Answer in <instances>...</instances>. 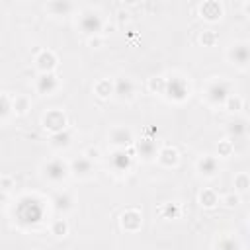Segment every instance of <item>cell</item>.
Segmentation results:
<instances>
[{"mask_svg":"<svg viewBox=\"0 0 250 250\" xmlns=\"http://www.w3.org/2000/svg\"><path fill=\"white\" fill-rule=\"evenodd\" d=\"M78 27L80 31H84L86 35H98L102 29H104V18L100 16L98 10L94 8H84L80 14H78Z\"/></svg>","mask_w":250,"mask_h":250,"instance_id":"cell-1","label":"cell"},{"mask_svg":"<svg viewBox=\"0 0 250 250\" xmlns=\"http://www.w3.org/2000/svg\"><path fill=\"white\" fill-rule=\"evenodd\" d=\"M230 96V86L223 78H215L205 88V102L209 105H223L225 100Z\"/></svg>","mask_w":250,"mask_h":250,"instance_id":"cell-2","label":"cell"},{"mask_svg":"<svg viewBox=\"0 0 250 250\" xmlns=\"http://www.w3.org/2000/svg\"><path fill=\"white\" fill-rule=\"evenodd\" d=\"M227 61L234 66H238L240 70L248 68V61H250V47L246 41H236L227 49Z\"/></svg>","mask_w":250,"mask_h":250,"instance_id":"cell-3","label":"cell"},{"mask_svg":"<svg viewBox=\"0 0 250 250\" xmlns=\"http://www.w3.org/2000/svg\"><path fill=\"white\" fill-rule=\"evenodd\" d=\"M70 174L68 170V162H64L62 158H51L43 164V178L53 182V184H59L62 182L66 176Z\"/></svg>","mask_w":250,"mask_h":250,"instance_id":"cell-4","label":"cell"},{"mask_svg":"<svg viewBox=\"0 0 250 250\" xmlns=\"http://www.w3.org/2000/svg\"><path fill=\"white\" fill-rule=\"evenodd\" d=\"M164 96H168V100H174V102H184L189 96V84H188V80L182 78V76L166 78Z\"/></svg>","mask_w":250,"mask_h":250,"instance_id":"cell-5","label":"cell"},{"mask_svg":"<svg viewBox=\"0 0 250 250\" xmlns=\"http://www.w3.org/2000/svg\"><path fill=\"white\" fill-rule=\"evenodd\" d=\"M41 125H43L45 131H49L51 135H55V133H61V131L66 129L68 119H66V113L62 109H49L41 117Z\"/></svg>","mask_w":250,"mask_h":250,"instance_id":"cell-6","label":"cell"},{"mask_svg":"<svg viewBox=\"0 0 250 250\" xmlns=\"http://www.w3.org/2000/svg\"><path fill=\"white\" fill-rule=\"evenodd\" d=\"M109 143L119 148V150H125L127 146H131L135 143V135L129 127H113L109 131Z\"/></svg>","mask_w":250,"mask_h":250,"instance_id":"cell-7","label":"cell"},{"mask_svg":"<svg viewBox=\"0 0 250 250\" xmlns=\"http://www.w3.org/2000/svg\"><path fill=\"white\" fill-rule=\"evenodd\" d=\"M33 86H35V92L37 94L49 96V94H53L59 88V78H57L55 72H39V76L35 78Z\"/></svg>","mask_w":250,"mask_h":250,"instance_id":"cell-8","label":"cell"},{"mask_svg":"<svg viewBox=\"0 0 250 250\" xmlns=\"http://www.w3.org/2000/svg\"><path fill=\"white\" fill-rule=\"evenodd\" d=\"M68 170H70V174L74 178L86 180V178H90L94 174V164L86 156H78V158H74V160L68 162Z\"/></svg>","mask_w":250,"mask_h":250,"instance_id":"cell-9","label":"cell"},{"mask_svg":"<svg viewBox=\"0 0 250 250\" xmlns=\"http://www.w3.org/2000/svg\"><path fill=\"white\" fill-rule=\"evenodd\" d=\"M199 16L207 21H219L225 16V8L217 0H205L199 4Z\"/></svg>","mask_w":250,"mask_h":250,"instance_id":"cell-10","label":"cell"},{"mask_svg":"<svg viewBox=\"0 0 250 250\" xmlns=\"http://www.w3.org/2000/svg\"><path fill=\"white\" fill-rule=\"evenodd\" d=\"M195 168H197V172H199L201 176H205V178H215V176L219 174V170H221L219 160H217V156H213V154H203V156H199L197 162H195Z\"/></svg>","mask_w":250,"mask_h":250,"instance_id":"cell-11","label":"cell"},{"mask_svg":"<svg viewBox=\"0 0 250 250\" xmlns=\"http://www.w3.org/2000/svg\"><path fill=\"white\" fill-rule=\"evenodd\" d=\"M119 223H121V229H123V230H127V232H137V230L143 227V215H141L139 209H127V211L121 215Z\"/></svg>","mask_w":250,"mask_h":250,"instance_id":"cell-12","label":"cell"},{"mask_svg":"<svg viewBox=\"0 0 250 250\" xmlns=\"http://www.w3.org/2000/svg\"><path fill=\"white\" fill-rule=\"evenodd\" d=\"M55 66H57V55L53 51L43 49V51L37 53V57H35V68L39 72H53Z\"/></svg>","mask_w":250,"mask_h":250,"instance_id":"cell-13","label":"cell"},{"mask_svg":"<svg viewBox=\"0 0 250 250\" xmlns=\"http://www.w3.org/2000/svg\"><path fill=\"white\" fill-rule=\"evenodd\" d=\"M113 94H117L119 100H131L135 94V82L129 76H119L113 82Z\"/></svg>","mask_w":250,"mask_h":250,"instance_id":"cell-14","label":"cell"},{"mask_svg":"<svg viewBox=\"0 0 250 250\" xmlns=\"http://www.w3.org/2000/svg\"><path fill=\"white\" fill-rule=\"evenodd\" d=\"M156 160L162 168H176L180 162V152L174 146H162L156 152Z\"/></svg>","mask_w":250,"mask_h":250,"instance_id":"cell-15","label":"cell"},{"mask_svg":"<svg viewBox=\"0 0 250 250\" xmlns=\"http://www.w3.org/2000/svg\"><path fill=\"white\" fill-rule=\"evenodd\" d=\"M74 8V2L68 0H51L45 4V12H49L51 16H68Z\"/></svg>","mask_w":250,"mask_h":250,"instance_id":"cell-16","label":"cell"},{"mask_svg":"<svg viewBox=\"0 0 250 250\" xmlns=\"http://www.w3.org/2000/svg\"><path fill=\"white\" fill-rule=\"evenodd\" d=\"M135 146H137V152L145 158V160H150V158H154L156 156V143L152 141V139H141V141H135L133 143Z\"/></svg>","mask_w":250,"mask_h":250,"instance_id":"cell-17","label":"cell"},{"mask_svg":"<svg viewBox=\"0 0 250 250\" xmlns=\"http://www.w3.org/2000/svg\"><path fill=\"white\" fill-rule=\"evenodd\" d=\"M111 166L115 172H127L131 166V156L127 154V150L115 148V152L111 154Z\"/></svg>","mask_w":250,"mask_h":250,"instance_id":"cell-18","label":"cell"},{"mask_svg":"<svg viewBox=\"0 0 250 250\" xmlns=\"http://www.w3.org/2000/svg\"><path fill=\"white\" fill-rule=\"evenodd\" d=\"M10 104H12V111H14L16 115H25V113L31 109V100H29V96H25V94H16V98H14Z\"/></svg>","mask_w":250,"mask_h":250,"instance_id":"cell-19","label":"cell"},{"mask_svg":"<svg viewBox=\"0 0 250 250\" xmlns=\"http://www.w3.org/2000/svg\"><path fill=\"white\" fill-rule=\"evenodd\" d=\"M94 94H96L98 98H102V100L109 98V96L113 94V80H109V78H100V80H96V84H94Z\"/></svg>","mask_w":250,"mask_h":250,"instance_id":"cell-20","label":"cell"},{"mask_svg":"<svg viewBox=\"0 0 250 250\" xmlns=\"http://www.w3.org/2000/svg\"><path fill=\"white\" fill-rule=\"evenodd\" d=\"M199 205L205 207V209L217 207V205H219V195H217V191H215V189H209V188L201 189V191H199Z\"/></svg>","mask_w":250,"mask_h":250,"instance_id":"cell-21","label":"cell"},{"mask_svg":"<svg viewBox=\"0 0 250 250\" xmlns=\"http://www.w3.org/2000/svg\"><path fill=\"white\" fill-rule=\"evenodd\" d=\"M248 131V125H246V119H234L232 123H229V133H230V141L234 139H242Z\"/></svg>","mask_w":250,"mask_h":250,"instance_id":"cell-22","label":"cell"},{"mask_svg":"<svg viewBox=\"0 0 250 250\" xmlns=\"http://www.w3.org/2000/svg\"><path fill=\"white\" fill-rule=\"evenodd\" d=\"M53 203H55V209L57 211H62V213H66L68 209H72V197H70V193H66V191H62V193H57L55 197H53Z\"/></svg>","mask_w":250,"mask_h":250,"instance_id":"cell-23","label":"cell"},{"mask_svg":"<svg viewBox=\"0 0 250 250\" xmlns=\"http://www.w3.org/2000/svg\"><path fill=\"white\" fill-rule=\"evenodd\" d=\"M225 109L229 111V113H238L242 107H244V100L238 96V94H230L227 100H225Z\"/></svg>","mask_w":250,"mask_h":250,"instance_id":"cell-24","label":"cell"},{"mask_svg":"<svg viewBox=\"0 0 250 250\" xmlns=\"http://www.w3.org/2000/svg\"><path fill=\"white\" fill-rule=\"evenodd\" d=\"M49 230H51L53 236H57V238H64V236L68 234V223H66V219H55V221L51 223Z\"/></svg>","mask_w":250,"mask_h":250,"instance_id":"cell-25","label":"cell"},{"mask_svg":"<svg viewBox=\"0 0 250 250\" xmlns=\"http://www.w3.org/2000/svg\"><path fill=\"white\" fill-rule=\"evenodd\" d=\"M70 141H72V137H70V133L64 129V131H61V133L51 135V141H49V143H51L55 148H64V146L70 145Z\"/></svg>","mask_w":250,"mask_h":250,"instance_id":"cell-26","label":"cell"},{"mask_svg":"<svg viewBox=\"0 0 250 250\" xmlns=\"http://www.w3.org/2000/svg\"><path fill=\"white\" fill-rule=\"evenodd\" d=\"M148 90H150L152 94H160V96H164V90H166V78H164L162 74H158V76H150V78H148Z\"/></svg>","mask_w":250,"mask_h":250,"instance_id":"cell-27","label":"cell"},{"mask_svg":"<svg viewBox=\"0 0 250 250\" xmlns=\"http://www.w3.org/2000/svg\"><path fill=\"white\" fill-rule=\"evenodd\" d=\"M234 189L236 193H246L250 189V176L246 172H238L234 176Z\"/></svg>","mask_w":250,"mask_h":250,"instance_id":"cell-28","label":"cell"},{"mask_svg":"<svg viewBox=\"0 0 250 250\" xmlns=\"http://www.w3.org/2000/svg\"><path fill=\"white\" fill-rule=\"evenodd\" d=\"M217 41H219V35H217L213 29H203V31L199 33V43H201L203 47H215Z\"/></svg>","mask_w":250,"mask_h":250,"instance_id":"cell-29","label":"cell"},{"mask_svg":"<svg viewBox=\"0 0 250 250\" xmlns=\"http://www.w3.org/2000/svg\"><path fill=\"white\" fill-rule=\"evenodd\" d=\"M217 152H219L221 158H229V156H232V154H234V141H230V139L219 141V145H217Z\"/></svg>","mask_w":250,"mask_h":250,"instance_id":"cell-30","label":"cell"},{"mask_svg":"<svg viewBox=\"0 0 250 250\" xmlns=\"http://www.w3.org/2000/svg\"><path fill=\"white\" fill-rule=\"evenodd\" d=\"M180 213H182V209L178 203H164L160 207V215L164 219H176V217H180Z\"/></svg>","mask_w":250,"mask_h":250,"instance_id":"cell-31","label":"cell"},{"mask_svg":"<svg viewBox=\"0 0 250 250\" xmlns=\"http://www.w3.org/2000/svg\"><path fill=\"white\" fill-rule=\"evenodd\" d=\"M240 248H242L240 242L234 240L232 236H223V238H219V242H217V250H240Z\"/></svg>","mask_w":250,"mask_h":250,"instance_id":"cell-32","label":"cell"},{"mask_svg":"<svg viewBox=\"0 0 250 250\" xmlns=\"http://www.w3.org/2000/svg\"><path fill=\"white\" fill-rule=\"evenodd\" d=\"M219 203H223L225 207L232 209V207H236V205L240 203V193H236V191H232V193H227V195H223V197L219 199Z\"/></svg>","mask_w":250,"mask_h":250,"instance_id":"cell-33","label":"cell"},{"mask_svg":"<svg viewBox=\"0 0 250 250\" xmlns=\"http://www.w3.org/2000/svg\"><path fill=\"white\" fill-rule=\"evenodd\" d=\"M10 109H12L10 100H8L4 94H0V121H4V119H6V115L10 113Z\"/></svg>","mask_w":250,"mask_h":250,"instance_id":"cell-34","label":"cell"},{"mask_svg":"<svg viewBox=\"0 0 250 250\" xmlns=\"http://www.w3.org/2000/svg\"><path fill=\"white\" fill-rule=\"evenodd\" d=\"M82 156H86L88 160H98L100 156H102V150L98 148V146H88L86 150H84V154Z\"/></svg>","mask_w":250,"mask_h":250,"instance_id":"cell-35","label":"cell"},{"mask_svg":"<svg viewBox=\"0 0 250 250\" xmlns=\"http://www.w3.org/2000/svg\"><path fill=\"white\" fill-rule=\"evenodd\" d=\"M0 188H2L4 191L12 189V188H14V178H12V176H2V178H0Z\"/></svg>","mask_w":250,"mask_h":250,"instance_id":"cell-36","label":"cell"},{"mask_svg":"<svg viewBox=\"0 0 250 250\" xmlns=\"http://www.w3.org/2000/svg\"><path fill=\"white\" fill-rule=\"evenodd\" d=\"M88 45H90L92 49H100V47L104 45V39H102L100 35H92V37L88 39Z\"/></svg>","mask_w":250,"mask_h":250,"instance_id":"cell-37","label":"cell"},{"mask_svg":"<svg viewBox=\"0 0 250 250\" xmlns=\"http://www.w3.org/2000/svg\"><path fill=\"white\" fill-rule=\"evenodd\" d=\"M127 18H129V12H123V10L117 12V20H119V21H123V20L127 21Z\"/></svg>","mask_w":250,"mask_h":250,"instance_id":"cell-38","label":"cell"},{"mask_svg":"<svg viewBox=\"0 0 250 250\" xmlns=\"http://www.w3.org/2000/svg\"><path fill=\"white\" fill-rule=\"evenodd\" d=\"M4 201H6V191H4L2 188H0V205H2Z\"/></svg>","mask_w":250,"mask_h":250,"instance_id":"cell-39","label":"cell"},{"mask_svg":"<svg viewBox=\"0 0 250 250\" xmlns=\"http://www.w3.org/2000/svg\"><path fill=\"white\" fill-rule=\"evenodd\" d=\"M35 250H37V248H35Z\"/></svg>","mask_w":250,"mask_h":250,"instance_id":"cell-40","label":"cell"}]
</instances>
